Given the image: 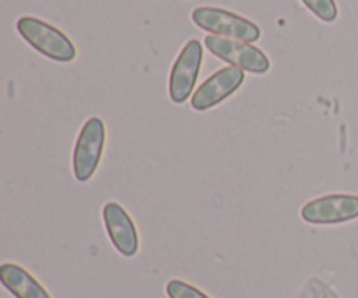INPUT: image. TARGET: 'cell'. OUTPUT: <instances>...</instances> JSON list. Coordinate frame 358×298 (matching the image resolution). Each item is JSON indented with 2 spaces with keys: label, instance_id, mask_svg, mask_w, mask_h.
<instances>
[{
  "label": "cell",
  "instance_id": "cell-1",
  "mask_svg": "<svg viewBox=\"0 0 358 298\" xmlns=\"http://www.w3.org/2000/svg\"><path fill=\"white\" fill-rule=\"evenodd\" d=\"M17 33L28 45L45 58L58 63H72L77 58V47L59 28L35 16H21L16 21Z\"/></svg>",
  "mask_w": 358,
  "mask_h": 298
},
{
  "label": "cell",
  "instance_id": "cell-2",
  "mask_svg": "<svg viewBox=\"0 0 358 298\" xmlns=\"http://www.w3.org/2000/svg\"><path fill=\"white\" fill-rule=\"evenodd\" d=\"M192 23L210 35L234 38V40L254 44L261 38V28L254 21L220 7H196L191 13Z\"/></svg>",
  "mask_w": 358,
  "mask_h": 298
},
{
  "label": "cell",
  "instance_id": "cell-3",
  "mask_svg": "<svg viewBox=\"0 0 358 298\" xmlns=\"http://www.w3.org/2000/svg\"><path fill=\"white\" fill-rule=\"evenodd\" d=\"M105 122L100 117H90L80 128L73 147V177L79 184H86L96 173L105 149Z\"/></svg>",
  "mask_w": 358,
  "mask_h": 298
},
{
  "label": "cell",
  "instance_id": "cell-4",
  "mask_svg": "<svg viewBox=\"0 0 358 298\" xmlns=\"http://www.w3.org/2000/svg\"><path fill=\"white\" fill-rule=\"evenodd\" d=\"M205 45L215 58L229 63L231 66L241 68L243 72L264 75L271 70V61H269L268 54L248 42L219 37V35H206Z\"/></svg>",
  "mask_w": 358,
  "mask_h": 298
},
{
  "label": "cell",
  "instance_id": "cell-5",
  "mask_svg": "<svg viewBox=\"0 0 358 298\" xmlns=\"http://www.w3.org/2000/svg\"><path fill=\"white\" fill-rule=\"evenodd\" d=\"M203 63V45L198 38H191L182 47L175 59L168 80V94L173 103L182 105L192 98L196 82H198L199 70Z\"/></svg>",
  "mask_w": 358,
  "mask_h": 298
},
{
  "label": "cell",
  "instance_id": "cell-6",
  "mask_svg": "<svg viewBox=\"0 0 358 298\" xmlns=\"http://www.w3.org/2000/svg\"><path fill=\"white\" fill-rule=\"evenodd\" d=\"M301 218L311 225H338L358 218V195L327 194L306 202Z\"/></svg>",
  "mask_w": 358,
  "mask_h": 298
},
{
  "label": "cell",
  "instance_id": "cell-7",
  "mask_svg": "<svg viewBox=\"0 0 358 298\" xmlns=\"http://www.w3.org/2000/svg\"><path fill=\"white\" fill-rule=\"evenodd\" d=\"M245 82V72L236 66H226V68L217 70L213 75H210L201 86L196 89L191 98V107L196 112H206L210 108H215L227 98L233 96Z\"/></svg>",
  "mask_w": 358,
  "mask_h": 298
},
{
  "label": "cell",
  "instance_id": "cell-8",
  "mask_svg": "<svg viewBox=\"0 0 358 298\" xmlns=\"http://www.w3.org/2000/svg\"><path fill=\"white\" fill-rule=\"evenodd\" d=\"M103 222L112 246L122 257H135L140 250V237L129 213L119 202L108 201L103 206Z\"/></svg>",
  "mask_w": 358,
  "mask_h": 298
},
{
  "label": "cell",
  "instance_id": "cell-9",
  "mask_svg": "<svg viewBox=\"0 0 358 298\" xmlns=\"http://www.w3.org/2000/svg\"><path fill=\"white\" fill-rule=\"evenodd\" d=\"M0 283L3 288L16 298H51L48 290L21 265L2 264L0 267Z\"/></svg>",
  "mask_w": 358,
  "mask_h": 298
},
{
  "label": "cell",
  "instance_id": "cell-10",
  "mask_svg": "<svg viewBox=\"0 0 358 298\" xmlns=\"http://www.w3.org/2000/svg\"><path fill=\"white\" fill-rule=\"evenodd\" d=\"M301 2L324 23H332L338 20L339 10L336 0H301Z\"/></svg>",
  "mask_w": 358,
  "mask_h": 298
},
{
  "label": "cell",
  "instance_id": "cell-11",
  "mask_svg": "<svg viewBox=\"0 0 358 298\" xmlns=\"http://www.w3.org/2000/svg\"><path fill=\"white\" fill-rule=\"evenodd\" d=\"M166 295L168 298H210L206 293L196 286L189 285V283L180 281V279H171L166 285Z\"/></svg>",
  "mask_w": 358,
  "mask_h": 298
},
{
  "label": "cell",
  "instance_id": "cell-12",
  "mask_svg": "<svg viewBox=\"0 0 358 298\" xmlns=\"http://www.w3.org/2000/svg\"><path fill=\"white\" fill-rule=\"evenodd\" d=\"M297 298H339L334 293V290L329 285L322 283L320 279L313 278L304 285V288L301 290V293Z\"/></svg>",
  "mask_w": 358,
  "mask_h": 298
}]
</instances>
